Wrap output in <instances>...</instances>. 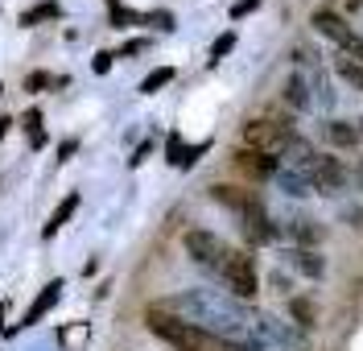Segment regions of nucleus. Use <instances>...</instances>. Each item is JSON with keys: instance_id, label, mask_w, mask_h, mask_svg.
I'll use <instances>...</instances> for the list:
<instances>
[{"instance_id": "f257e3e1", "label": "nucleus", "mask_w": 363, "mask_h": 351, "mask_svg": "<svg viewBox=\"0 0 363 351\" xmlns=\"http://www.w3.org/2000/svg\"><path fill=\"white\" fill-rule=\"evenodd\" d=\"M161 310L178 314L182 323L190 327H203L211 335H219L235 347L248 351H264V339H260V310H252L248 302L231 298V294H219V289H182L174 298L157 302Z\"/></svg>"}, {"instance_id": "f03ea898", "label": "nucleus", "mask_w": 363, "mask_h": 351, "mask_svg": "<svg viewBox=\"0 0 363 351\" xmlns=\"http://www.w3.org/2000/svg\"><path fill=\"white\" fill-rule=\"evenodd\" d=\"M145 323H149V330H153L157 339H165L169 347H178V351H248V347H235V343L219 339V335H211V330H203V327L182 323L178 314H169V310H161V306H149V310H145Z\"/></svg>"}, {"instance_id": "7ed1b4c3", "label": "nucleus", "mask_w": 363, "mask_h": 351, "mask_svg": "<svg viewBox=\"0 0 363 351\" xmlns=\"http://www.w3.org/2000/svg\"><path fill=\"white\" fill-rule=\"evenodd\" d=\"M294 124L289 120H272V116H260V120H248L244 124V149H256V153H269V157H281L285 145L294 140Z\"/></svg>"}, {"instance_id": "20e7f679", "label": "nucleus", "mask_w": 363, "mask_h": 351, "mask_svg": "<svg viewBox=\"0 0 363 351\" xmlns=\"http://www.w3.org/2000/svg\"><path fill=\"white\" fill-rule=\"evenodd\" d=\"M182 244H186V252L194 264H203L206 273H215V277H223V264L231 257V244L219 240L215 232H203V228H194V232L182 235Z\"/></svg>"}, {"instance_id": "39448f33", "label": "nucleus", "mask_w": 363, "mask_h": 351, "mask_svg": "<svg viewBox=\"0 0 363 351\" xmlns=\"http://www.w3.org/2000/svg\"><path fill=\"white\" fill-rule=\"evenodd\" d=\"M310 25H314L322 38H330L335 46H342V54L347 58H359L363 62V33H355L351 25L342 21L339 13L330 9V4H322V9H314V17H310Z\"/></svg>"}, {"instance_id": "423d86ee", "label": "nucleus", "mask_w": 363, "mask_h": 351, "mask_svg": "<svg viewBox=\"0 0 363 351\" xmlns=\"http://www.w3.org/2000/svg\"><path fill=\"white\" fill-rule=\"evenodd\" d=\"M231 289V298H240V302H252L256 298V289H260V277H256V260L248 252H235L231 248V257L223 264V277H219Z\"/></svg>"}, {"instance_id": "0eeeda50", "label": "nucleus", "mask_w": 363, "mask_h": 351, "mask_svg": "<svg viewBox=\"0 0 363 351\" xmlns=\"http://www.w3.org/2000/svg\"><path fill=\"white\" fill-rule=\"evenodd\" d=\"M260 339H264V347H277V351H306L301 327L281 323V318H272V314H260Z\"/></svg>"}, {"instance_id": "6e6552de", "label": "nucleus", "mask_w": 363, "mask_h": 351, "mask_svg": "<svg viewBox=\"0 0 363 351\" xmlns=\"http://www.w3.org/2000/svg\"><path fill=\"white\" fill-rule=\"evenodd\" d=\"M306 174H310V182H314L318 194H339V190L347 186V169H342V162L330 157V153H318Z\"/></svg>"}, {"instance_id": "1a4fd4ad", "label": "nucleus", "mask_w": 363, "mask_h": 351, "mask_svg": "<svg viewBox=\"0 0 363 351\" xmlns=\"http://www.w3.org/2000/svg\"><path fill=\"white\" fill-rule=\"evenodd\" d=\"M62 289H67V285H62V277H58V281H50V285H42V294H38V298L29 302V310H25V318H21V323H13V327L4 330V335H17V330L33 327V323H42L45 314H50V310L58 306V298H62Z\"/></svg>"}, {"instance_id": "9d476101", "label": "nucleus", "mask_w": 363, "mask_h": 351, "mask_svg": "<svg viewBox=\"0 0 363 351\" xmlns=\"http://www.w3.org/2000/svg\"><path fill=\"white\" fill-rule=\"evenodd\" d=\"M235 169H244V174H252V178H277V169H281V162L277 157H269V153H256V149H235Z\"/></svg>"}, {"instance_id": "9b49d317", "label": "nucleus", "mask_w": 363, "mask_h": 351, "mask_svg": "<svg viewBox=\"0 0 363 351\" xmlns=\"http://www.w3.org/2000/svg\"><path fill=\"white\" fill-rule=\"evenodd\" d=\"M240 223H244V235H248L252 244H269L272 235H277V228H272L264 203H256L252 211H244V215H240Z\"/></svg>"}, {"instance_id": "f8f14e48", "label": "nucleus", "mask_w": 363, "mask_h": 351, "mask_svg": "<svg viewBox=\"0 0 363 351\" xmlns=\"http://www.w3.org/2000/svg\"><path fill=\"white\" fill-rule=\"evenodd\" d=\"M211 199H219L223 207H231L235 215H244V211H252L260 199L252 194V190H244V186H227V182H215L211 186Z\"/></svg>"}, {"instance_id": "ddd939ff", "label": "nucleus", "mask_w": 363, "mask_h": 351, "mask_svg": "<svg viewBox=\"0 0 363 351\" xmlns=\"http://www.w3.org/2000/svg\"><path fill=\"white\" fill-rule=\"evenodd\" d=\"M285 104L289 108H314V83H310V74H301V70H294L289 74V83H285Z\"/></svg>"}, {"instance_id": "4468645a", "label": "nucleus", "mask_w": 363, "mask_h": 351, "mask_svg": "<svg viewBox=\"0 0 363 351\" xmlns=\"http://www.w3.org/2000/svg\"><path fill=\"white\" fill-rule=\"evenodd\" d=\"M277 186L285 190V194H301V199H306V194H314V182H310V174H306V169H294V165H281V169H277Z\"/></svg>"}, {"instance_id": "2eb2a0df", "label": "nucleus", "mask_w": 363, "mask_h": 351, "mask_svg": "<svg viewBox=\"0 0 363 351\" xmlns=\"http://www.w3.org/2000/svg\"><path fill=\"white\" fill-rule=\"evenodd\" d=\"M285 260L294 264L301 277H314V281H318L322 273H326V260L318 257L314 248H289V252H285Z\"/></svg>"}, {"instance_id": "dca6fc26", "label": "nucleus", "mask_w": 363, "mask_h": 351, "mask_svg": "<svg viewBox=\"0 0 363 351\" xmlns=\"http://www.w3.org/2000/svg\"><path fill=\"white\" fill-rule=\"evenodd\" d=\"M74 211H79V194L70 190L67 199H62V203L54 207V215L45 219V228H42V240H54V235H58V228H67V223H70V215H74Z\"/></svg>"}, {"instance_id": "f3484780", "label": "nucleus", "mask_w": 363, "mask_h": 351, "mask_svg": "<svg viewBox=\"0 0 363 351\" xmlns=\"http://www.w3.org/2000/svg\"><path fill=\"white\" fill-rule=\"evenodd\" d=\"M289 235H294L301 248H318V244L326 240V228H322L318 219H294V223H289Z\"/></svg>"}, {"instance_id": "a211bd4d", "label": "nucleus", "mask_w": 363, "mask_h": 351, "mask_svg": "<svg viewBox=\"0 0 363 351\" xmlns=\"http://www.w3.org/2000/svg\"><path fill=\"white\" fill-rule=\"evenodd\" d=\"M326 137H330L335 149H355V145H359V128L347 124V120H330V124H326Z\"/></svg>"}, {"instance_id": "6ab92c4d", "label": "nucleus", "mask_w": 363, "mask_h": 351, "mask_svg": "<svg viewBox=\"0 0 363 351\" xmlns=\"http://www.w3.org/2000/svg\"><path fill=\"white\" fill-rule=\"evenodd\" d=\"M58 17H62V4L58 0H42V4L21 13V25H45V21H58Z\"/></svg>"}, {"instance_id": "aec40b11", "label": "nucleus", "mask_w": 363, "mask_h": 351, "mask_svg": "<svg viewBox=\"0 0 363 351\" xmlns=\"http://www.w3.org/2000/svg\"><path fill=\"white\" fill-rule=\"evenodd\" d=\"M335 74H339L342 83H351L355 91H363V62H359V58H347V54H339V58H335Z\"/></svg>"}, {"instance_id": "412c9836", "label": "nucleus", "mask_w": 363, "mask_h": 351, "mask_svg": "<svg viewBox=\"0 0 363 351\" xmlns=\"http://www.w3.org/2000/svg\"><path fill=\"white\" fill-rule=\"evenodd\" d=\"M21 128H25V137H29L33 149H45V128H42V112H38V108H29L21 116Z\"/></svg>"}, {"instance_id": "4be33fe9", "label": "nucleus", "mask_w": 363, "mask_h": 351, "mask_svg": "<svg viewBox=\"0 0 363 351\" xmlns=\"http://www.w3.org/2000/svg\"><path fill=\"white\" fill-rule=\"evenodd\" d=\"M289 314H294V327H318V306L310 298H294Z\"/></svg>"}, {"instance_id": "5701e85b", "label": "nucleus", "mask_w": 363, "mask_h": 351, "mask_svg": "<svg viewBox=\"0 0 363 351\" xmlns=\"http://www.w3.org/2000/svg\"><path fill=\"white\" fill-rule=\"evenodd\" d=\"M87 339H91V327H87V323H74V327L58 330V343H62L67 351H83V347H87Z\"/></svg>"}, {"instance_id": "b1692460", "label": "nucleus", "mask_w": 363, "mask_h": 351, "mask_svg": "<svg viewBox=\"0 0 363 351\" xmlns=\"http://www.w3.org/2000/svg\"><path fill=\"white\" fill-rule=\"evenodd\" d=\"M174 83V67H157L145 74V83H140V95H157L161 87H169Z\"/></svg>"}, {"instance_id": "393cba45", "label": "nucleus", "mask_w": 363, "mask_h": 351, "mask_svg": "<svg viewBox=\"0 0 363 351\" xmlns=\"http://www.w3.org/2000/svg\"><path fill=\"white\" fill-rule=\"evenodd\" d=\"M310 83H314V104H322V108H330V104H335V91H330L326 74H314Z\"/></svg>"}, {"instance_id": "a878e982", "label": "nucleus", "mask_w": 363, "mask_h": 351, "mask_svg": "<svg viewBox=\"0 0 363 351\" xmlns=\"http://www.w3.org/2000/svg\"><path fill=\"white\" fill-rule=\"evenodd\" d=\"M140 21H145V13H136V9H120V4L112 9V25L116 29H124V25H140Z\"/></svg>"}, {"instance_id": "bb28decb", "label": "nucleus", "mask_w": 363, "mask_h": 351, "mask_svg": "<svg viewBox=\"0 0 363 351\" xmlns=\"http://www.w3.org/2000/svg\"><path fill=\"white\" fill-rule=\"evenodd\" d=\"M206 149H211V140H203V145H186V149H182V157H178V169H190V165L199 162Z\"/></svg>"}, {"instance_id": "cd10ccee", "label": "nucleus", "mask_w": 363, "mask_h": 351, "mask_svg": "<svg viewBox=\"0 0 363 351\" xmlns=\"http://www.w3.org/2000/svg\"><path fill=\"white\" fill-rule=\"evenodd\" d=\"M231 46H235V29H227L223 38H215V46H211V62H219L223 54H231Z\"/></svg>"}, {"instance_id": "c85d7f7f", "label": "nucleus", "mask_w": 363, "mask_h": 351, "mask_svg": "<svg viewBox=\"0 0 363 351\" xmlns=\"http://www.w3.org/2000/svg\"><path fill=\"white\" fill-rule=\"evenodd\" d=\"M42 87H54V74H45V70L25 74V91H42Z\"/></svg>"}, {"instance_id": "c756f323", "label": "nucleus", "mask_w": 363, "mask_h": 351, "mask_svg": "<svg viewBox=\"0 0 363 351\" xmlns=\"http://www.w3.org/2000/svg\"><path fill=\"white\" fill-rule=\"evenodd\" d=\"M182 149H186V145H182V137H178V133H169V140H165V162H169V165H178Z\"/></svg>"}, {"instance_id": "7c9ffc66", "label": "nucleus", "mask_w": 363, "mask_h": 351, "mask_svg": "<svg viewBox=\"0 0 363 351\" xmlns=\"http://www.w3.org/2000/svg\"><path fill=\"white\" fill-rule=\"evenodd\" d=\"M260 9V0H240V4H231V21H240V17H248Z\"/></svg>"}, {"instance_id": "2f4dec72", "label": "nucleus", "mask_w": 363, "mask_h": 351, "mask_svg": "<svg viewBox=\"0 0 363 351\" xmlns=\"http://www.w3.org/2000/svg\"><path fill=\"white\" fill-rule=\"evenodd\" d=\"M145 21L157 25L161 33H169V29H174V17H169V13H145Z\"/></svg>"}, {"instance_id": "473e14b6", "label": "nucleus", "mask_w": 363, "mask_h": 351, "mask_svg": "<svg viewBox=\"0 0 363 351\" xmlns=\"http://www.w3.org/2000/svg\"><path fill=\"white\" fill-rule=\"evenodd\" d=\"M112 58H116V54L99 50V54H95V62H91V70H95V74H108V70H112Z\"/></svg>"}, {"instance_id": "72a5a7b5", "label": "nucleus", "mask_w": 363, "mask_h": 351, "mask_svg": "<svg viewBox=\"0 0 363 351\" xmlns=\"http://www.w3.org/2000/svg\"><path fill=\"white\" fill-rule=\"evenodd\" d=\"M145 46H149L145 38H133V42H124V46H120V54H116V58H133V54H140Z\"/></svg>"}, {"instance_id": "f704fd0d", "label": "nucleus", "mask_w": 363, "mask_h": 351, "mask_svg": "<svg viewBox=\"0 0 363 351\" xmlns=\"http://www.w3.org/2000/svg\"><path fill=\"white\" fill-rule=\"evenodd\" d=\"M294 62H306V67H314V62H318V50H314V46H297V50H294Z\"/></svg>"}, {"instance_id": "c9c22d12", "label": "nucleus", "mask_w": 363, "mask_h": 351, "mask_svg": "<svg viewBox=\"0 0 363 351\" xmlns=\"http://www.w3.org/2000/svg\"><path fill=\"white\" fill-rule=\"evenodd\" d=\"M74 149H79V140H74V137H67L62 145H58V162H70V157H74Z\"/></svg>"}, {"instance_id": "e433bc0d", "label": "nucleus", "mask_w": 363, "mask_h": 351, "mask_svg": "<svg viewBox=\"0 0 363 351\" xmlns=\"http://www.w3.org/2000/svg\"><path fill=\"white\" fill-rule=\"evenodd\" d=\"M149 149H153V145H149V140H145V145H140V149H136L133 157H128V165H133V169H136V165H140V162H145V157H149Z\"/></svg>"}, {"instance_id": "4c0bfd02", "label": "nucleus", "mask_w": 363, "mask_h": 351, "mask_svg": "<svg viewBox=\"0 0 363 351\" xmlns=\"http://www.w3.org/2000/svg\"><path fill=\"white\" fill-rule=\"evenodd\" d=\"M351 186L363 190V162H355V169H351Z\"/></svg>"}, {"instance_id": "58836bf2", "label": "nucleus", "mask_w": 363, "mask_h": 351, "mask_svg": "<svg viewBox=\"0 0 363 351\" xmlns=\"http://www.w3.org/2000/svg\"><path fill=\"white\" fill-rule=\"evenodd\" d=\"M9 128H13V120H9V116H0V140L9 137Z\"/></svg>"}, {"instance_id": "ea45409f", "label": "nucleus", "mask_w": 363, "mask_h": 351, "mask_svg": "<svg viewBox=\"0 0 363 351\" xmlns=\"http://www.w3.org/2000/svg\"><path fill=\"white\" fill-rule=\"evenodd\" d=\"M4 314H9V302H0V335H4Z\"/></svg>"}, {"instance_id": "a19ab883", "label": "nucleus", "mask_w": 363, "mask_h": 351, "mask_svg": "<svg viewBox=\"0 0 363 351\" xmlns=\"http://www.w3.org/2000/svg\"><path fill=\"white\" fill-rule=\"evenodd\" d=\"M347 9H363V0H347Z\"/></svg>"}, {"instance_id": "79ce46f5", "label": "nucleus", "mask_w": 363, "mask_h": 351, "mask_svg": "<svg viewBox=\"0 0 363 351\" xmlns=\"http://www.w3.org/2000/svg\"><path fill=\"white\" fill-rule=\"evenodd\" d=\"M355 128H359V137H363V120H355Z\"/></svg>"}, {"instance_id": "37998d69", "label": "nucleus", "mask_w": 363, "mask_h": 351, "mask_svg": "<svg viewBox=\"0 0 363 351\" xmlns=\"http://www.w3.org/2000/svg\"><path fill=\"white\" fill-rule=\"evenodd\" d=\"M116 4H120V0H112V9H116Z\"/></svg>"}, {"instance_id": "c03bdc74", "label": "nucleus", "mask_w": 363, "mask_h": 351, "mask_svg": "<svg viewBox=\"0 0 363 351\" xmlns=\"http://www.w3.org/2000/svg\"><path fill=\"white\" fill-rule=\"evenodd\" d=\"M0 91H4V87H0Z\"/></svg>"}]
</instances>
